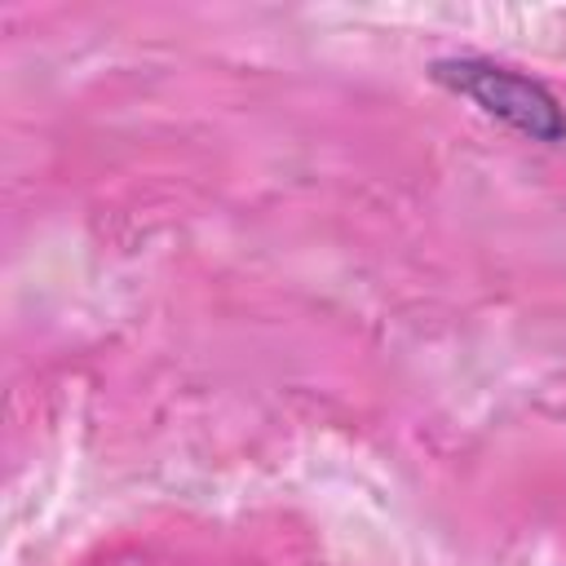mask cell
<instances>
[{
    "instance_id": "obj_1",
    "label": "cell",
    "mask_w": 566,
    "mask_h": 566,
    "mask_svg": "<svg viewBox=\"0 0 566 566\" xmlns=\"http://www.w3.org/2000/svg\"><path fill=\"white\" fill-rule=\"evenodd\" d=\"M433 75L442 84H451L455 93L473 97L482 111L500 115L504 124H513V128H522L539 142H562L566 137V115H562L557 97L544 84H535V80H526L509 66L460 57V62H438Z\"/></svg>"
}]
</instances>
